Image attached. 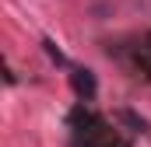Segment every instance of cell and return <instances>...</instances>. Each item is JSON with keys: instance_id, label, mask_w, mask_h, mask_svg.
Here are the masks:
<instances>
[{"instance_id": "6da1fadb", "label": "cell", "mask_w": 151, "mask_h": 147, "mask_svg": "<svg viewBox=\"0 0 151 147\" xmlns=\"http://www.w3.org/2000/svg\"><path fill=\"white\" fill-rule=\"evenodd\" d=\"M70 88H74V95L81 102H91L95 98V74L88 70V67H70Z\"/></svg>"}]
</instances>
